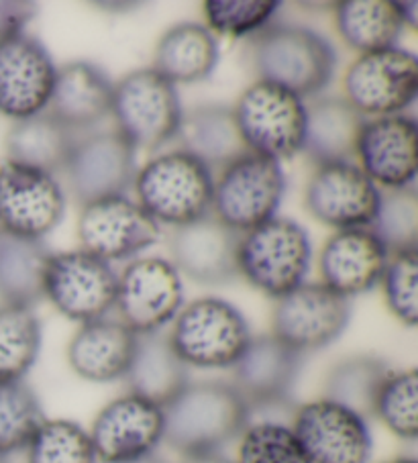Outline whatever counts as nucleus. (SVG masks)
<instances>
[{"label":"nucleus","instance_id":"nucleus-1","mask_svg":"<svg viewBox=\"0 0 418 463\" xmlns=\"http://www.w3.org/2000/svg\"><path fill=\"white\" fill-rule=\"evenodd\" d=\"M164 443L182 458L221 453L241 437L252 412L231 382H190L164 409Z\"/></svg>","mask_w":418,"mask_h":463},{"label":"nucleus","instance_id":"nucleus-2","mask_svg":"<svg viewBox=\"0 0 418 463\" xmlns=\"http://www.w3.org/2000/svg\"><path fill=\"white\" fill-rule=\"evenodd\" d=\"M213 188V172L182 149L151 157L133 182L137 204L157 225L174 229L211 214Z\"/></svg>","mask_w":418,"mask_h":463},{"label":"nucleus","instance_id":"nucleus-3","mask_svg":"<svg viewBox=\"0 0 418 463\" xmlns=\"http://www.w3.org/2000/svg\"><path fill=\"white\" fill-rule=\"evenodd\" d=\"M252 61L260 80L282 86L304 100L317 97L331 84L339 58L335 47L317 31L276 25L255 35Z\"/></svg>","mask_w":418,"mask_h":463},{"label":"nucleus","instance_id":"nucleus-4","mask_svg":"<svg viewBox=\"0 0 418 463\" xmlns=\"http://www.w3.org/2000/svg\"><path fill=\"white\" fill-rule=\"evenodd\" d=\"M312 245L307 229L292 219L273 217L241 235L239 276L270 298H282L307 280Z\"/></svg>","mask_w":418,"mask_h":463},{"label":"nucleus","instance_id":"nucleus-5","mask_svg":"<svg viewBox=\"0 0 418 463\" xmlns=\"http://www.w3.org/2000/svg\"><path fill=\"white\" fill-rule=\"evenodd\" d=\"M167 337L188 367L231 370L253 335L237 307L223 298L204 297L180 308Z\"/></svg>","mask_w":418,"mask_h":463},{"label":"nucleus","instance_id":"nucleus-6","mask_svg":"<svg viewBox=\"0 0 418 463\" xmlns=\"http://www.w3.org/2000/svg\"><path fill=\"white\" fill-rule=\"evenodd\" d=\"M178 88L154 68L128 71L112 84L110 117L117 129L139 151H156L178 135L182 123Z\"/></svg>","mask_w":418,"mask_h":463},{"label":"nucleus","instance_id":"nucleus-7","mask_svg":"<svg viewBox=\"0 0 418 463\" xmlns=\"http://www.w3.org/2000/svg\"><path fill=\"white\" fill-rule=\"evenodd\" d=\"M284 193L282 162L245 151L214 180L211 214L235 233L245 235L276 217Z\"/></svg>","mask_w":418,"mask_h":463},{"label":"nucleus","instance_id":"nucleus-8","mask_svg":"<svg viewBox=\"0 0 418 463\" xmlns=\"http://www.w3.org/2000/svg\"><path fill=\"white\" fill-rule=\"evenodd\" d=\"M243 146L252 154L282 162L302 154L307 105L286 88L255 80L233 107Z\"/></svg>","mask_w":418,"mask_h":463},{"label":"nucleus","instance_id":"nucleus-9","mask_svg":"<svg viewBox=\"0 0 418 463\" xmlns=\"http://www.w3.org/2000/svg\"><path fill=\"white\" fill-rule=\"evenodd\" d=\"M345 100L361 117L404 115L418 94V60L402 47L361 53L343 76Z\"/></svg>","mask_w":418,"mask_h":463},{"label":"nucleus","instance_id":"nucleus-10","mask_svg":"<svg viewBox=\"0 0 418 463\" xmlns=\"http://www.w3.org/2000/svg\"><path fill=\"white\" fill-rule=\"evenodd\" d=\"M117 274L109 261L84 250L52 253L43 276V300L80 325L115 308Z\"/></svg>","mask_w":418,"mask_h":463},{"label":"nucleus","instance_id":"nucleus-11","mask_svg":"<svg viewBox=\"0 0 418 463\" xmlns=\"http://www.w3.org/2000/svg\"><path fill=\"white\" fill-rule=\"evenodd\" d=\"M184 307V284L170 260H133L117 276L119 321L135 335L159 333Z\"/></svg>","mask_w":418,"mask_h":463},{"label":"nucleus","instance_id":"nucleus-12","mask_svg":"<svg viewBox=\"0 0 418 463\" xmlns=\"http://www.w3.org/2000/svg\"><path fill=\"white\" fill-rule=\"evenodd\" d=\"M351 321V305L320 282H304L278 298L271 313V335L296 354L325 349L341 337Z\"/></svg>","mask_w":418,"mask_h":463},{"label":"nucleus","instance_id":"nucleus-13","mask_svg":"<svg viewBox=\"0 0 418 463\" xmlns=\"http://www.w3.org/2000/svg\"><path fill=\"white\" fill-rule=\"evenodd\" d=\"M66 214V193L55 175L5 162L0 165V233L43 241Z\"/></svg>","mask_w":418,"mask_h":463},{"label":"nucleus","instance_id":"nucleus-14","mask_svg":"<svg viewBox=\"0 0 418 463\" xmlns=\"http://www.w3.org/2000/svg\"><path fill=\"white\" fill-rule=\"evenodd\" d=\"M290 429L310 463L372 461L374 437L369 422L328 398L296 406Z\"/></svg>","mask_w":418,"mask_h":463},{"label":"nucleus","instance_id":"nucleus-15","mask_svg":"<svg viewBox=\"0 0 418 463\" xmlns=\"http://www.w3.org/2000/svg\"><path fill=\"white\" fill-rule=\"evenodd\" d=\"M76 233L82 250L104 261L131 260L159 241L162 229L127 194L88 203L80 209Z\"/></svg>","mask_w":418,"mask_h":463},{"label":"nucleus","instance_id":"nucleus-16","mask_svg":"<svg viewBox=\"0 0 418 463\" xmlns=\"http://www.w3.org/2000/svg\"><path fill=\"white\" fill-rule=\"evenodd\" d=\"M382 190L353 162L317 165L304 193L312 219L337 231L366 229L380 209Z\"/></svg>","mask_w":418,"mask_h":463},{"label":"nucleus","instance_id":"nucleus-17","mask_svg":"<svg viewBox=\"0 0 418 463\" xmlns=\"http://www.w3.org/2000/svg\"><path fill=\"white\" fill-rule=\"evenodd\" d=\"M68 188L80 206L133 188L137 149L119 131L94 133L76 141L66 167Z\"/></svg>","mask_w":418,"mask_h":463},{"label":"nucleus","instance_id":"nucleus-18","mask_svg":"<svg viewBox=\"0 0 418 463\" xmlns=\"http://www.w3.org/2000/svg\"><path fill=\"white\" fill-rule=\"evenodd\" d=\"M164 427L162 406L127 392L102 406L88 433L99 461L127 463L156 455L164 443Z\"/></svg>","mask_w":418,"mask_h":463},{"label":"nucleus","instance_id":"nucleus-19","mask_svg":"<svg viewBox=\"0 0 418 463\" xmlns=\"http://www.w3.org/2000/svg\"><path fill=\"white\" fill-rule=\"evenodd\" d=\"M53 58L37 37L0 42V115L23 121L47 110L55 82Z\"/></svg>","mask_w":418,"mask_h":463},{"label":"nucleus","instance_id":"nucleus-20","mask_svg":"<svg viewBox=\"0 0 418 463\" xmlns=\"http://www.w3.org/2000/svg\"><path fill=\"white\" fill-rule=\"evenodd\" d=\"M302 357L271 333L252 337L237 364L231 367V384L249 406V412L278 409L290 402Z\"/></svg>","mask_w":418,"mask_h":463},{"label":"nucleus","instance_id":"nucleus-21","mask_svg":"<svg viewBox=\"0 0 418 463\" xmlns=\"http://www.w3.org/2000/svg\"><path fill=\"white\" fill-rule=\"evenodd\" d=\"M416 121L408 115L366 118L357 135L359 167L377 188H413L416 180Z\"/></svg>","mask_w":418,"mask_h":463},{"label":"nucleus","instance_id":"nucleus-22","mask_svg":"<svg viewBox=\"0 0 418 463\" xmlns=\"http://www.w3.org/2000/svg\"><path fill=\"white\" fill-rule=\"evenodd\" d=\"M241 235L206 214L176 227L170 237L172 263L180 276L203 286H223L239 276L237 251Z\"/></svg>","mask_w":418,"mask_h":463},{"label":"nucleus","instance_id":"nucleus-23","mask_svg":"<svg viewBox=\"0 0 418 463\" xmlns=\"http://www.w3.org/2000/svg\"><path fill=\"white\" fill-rule=\"evenodd\" d=\"M388 260L390 251L369 227L337 231L318 255L320 284L349 300L380 284Z\"/></svg>","mask_w":418,"mask_h":463},{"label":"nucleus","instance_id":"nucleus-24","mask_svg":"<svg viewBox=\"0 0 418 463\" xmlns=\"http://www.w3.org/2000/svg\"><path fill=\"white\" fill-rule=\"evenodd\" d=\"M137 337L119 318H96L80 325L68 345L71 372L86 382L109 384L125 380L135 355Z\"/></svg>","mask_w":418,"mask_h":463},{"label":"nucleus","instance_id":"nucleus-25","mask_svg":"<svg viewBox=\"0 0 418 463\" xmlns=\"http://www.w3.org/2000/svg\"><path fill=\"white\" fill-rule=\"evenodd\" d=\"M112 82L90 61H70L55 71L47 113L68 129H88L110 117Z\"/></svg>","mask_w":418,"mask_h":463},{"label":"nucleus","instance_id":"nucleus-26","mask_svg":"<svg viewBox=\"0 0 418 463\" xmlns=\"http://www.w3.org/2000/svg\"><path fill=\"white\" fill-rule=\"evenodd\" d=\"M125 382L128 392L166 409L190 384V367L176 354L166 333L139 335Z\"/></svg>","mask_w":418,"mask_h":463},{"label":"nucleus","instance_id":"nucleus-27","mask_svg":"<svg viewBox=\"0 0 418 463\" xmlns=\"http://www.w3.org/2000/svg\"><path fill=\"white\" fill-rule=\"evenodd\" d=\"M366 118L339 97L318 99L307 107L302 154L315 165L351 162Z\"/></svg>","mask_w":418,"mask_h":463},{"label":"nucleus","instance_id":"nucleus-28","mask_svg":"<svg viewBox=\"0 0 418 463\" xmlns=\"http://www.w3.org/2000/svg\"><path fill=\"white\" fill-rule=\"evenodd\" d=\"M176 139L178 149L196 157L211 172L224 170L247 151L233 109L223 105H204L184 113Z\"/></svg>","mask_w":418,"mask_h":463},{"label":"nucleus","instance_id":"nucleus-29","mask_svg":"<svg viewBox=\"0 0 418 463\" xmlns=\"http://www.w3.org/2000/svg\"><path fill=\"white\" fill-rule=\"evenodd\" d=\"M219 58V42L211 31L198 23H180L159 37L151 68L174 86L196 84L211 78Z\"/></svg>","mask_w":418,"mask_h":463},{"label":"nucleus","instance_id":"nucleus-30","mask_svg":"<svg viewBox=\"0 0 418 463\" xmlns=\"http://www.w3.org/2000/svg\"><path fill=\"white\" fill-rule=\"evenodd\" d=\"M76 141L74 131L43 110L35 117L14 121L5 139L9 156L6 162L55 175L63 172Z\"/></svg>","mask_w":418,"mask_h":463},{"label":"nucleus","instance_id":"nucleus-31","mask_svg":"<svg viewBox=\"0 0 418 463\" xmlns=\"http://www.w3.org/2000/svg\"><path fill=\"white\" fill-rule=\"evenodd\" d=\"M337 33L347 47L374 53L398 47L404 33L400 6L392 0H343L335 5Z\"/></svg>","mask_w":418,"mask_h":463},{"label":"nucleus","instance_id":"nucleus-32","mask_svg":"<svg viewBox=\"0 0 418 463\" xmlns=\"http://www.w3.org/2000/svg\"><path fill=\"white\" fill-rule=\"evenodd\" d=\"M50 255L43 241L0 233V302L35 308L43 300Z\"/></svg>","mask_w":418,"mask_h":463},{"label":"nucleus","instance_id":"nucleus-33","mask_svg":"<svg viewBox=\"0 0 418 463\" xmlns=\"http://www.w3.org/2000/svg\"><path fill=\"white\" fill-rule=\"evenodd\" d=\"M392 370L375 355H353L331 367L325 380V396L366 420L374 419L377 392Z\"/></svg>","mask_w":418,"mask_h":463},{"label":"nucleus","instance_id":"nucleus-34","mask_svg":"<svg viewBox=\"0 0 418 463\" xmlns=\"http://www.w3.org/2000/svg\"><path fill=\"white\" fill-rule=\"evenodd\" d=\"M42 351V321L35 308L0 305V382L25 380Z\"/></svg>","mask_w":418,"mask_h":463},{"label":"nucleus","instance_id":"nucleus-35","mask_svg":"<svg viewBox=\"0 0 418 463\" xmlns=\"http://www.w3.org/2000/svg\"><path fill=\"white\" fill-rule=\"evenodd\" d=\"M45 420L39 396L25 380L0 382V458L25 451Z\"/></svg>","mask_w":418,"mask_h":463},{"label":"nucleus","instance_id":"nucleus-36","mask_svg":"<svg viewBox=\"0 0 418 463\" xmlns=\"http://www.w3.org/2000/svg\"><path fill=\"white\" fill-rule=\"evenodd\" d=\"M377 419L400 441L418 437V373L416 370L390 372L374 404Z\"/></svg>","mask_w":418,"mask_h":463},{"label":"nucleus","instance_id":"nucleus-37","mask_svg":"<svg viewBox=\"0 0 418 463\" xmlns=\"http://www.w3.org/2000/svg\"><path fill=\"white\" fill-rule=\"evenodd\" d=\"M27 463H99L90 433L74 420H45L27 445Z\"/></svg>","mask_w":418,"mask_h":463},{"label":"nucleus","instance_id":"nucleus-38","mask_svg":"<svg viewBox=\"0 0 418 463\" xmlns=\"http://www.w3.org/2000/svg\"><path fill=\"white\" fill-rule=\"evenodd\" d=\"M235 463H310L286 422H249L239 437Z\"/></svg>","mask_w":418,"mask_h":463},{"label":"nucleus","instance_id":"nucleus-39","mask_svg":"<svg viewBox=\"0 0 418 463\" xmlns=\"http://www.w3.org/2000/svg\"><path fill=\"white\" fill-rule=\"evenodd\" d=\"M369 229L380 237L390 253L416 250L418 196L414 186L382 193L380 209Z\"/></svg>","mask_w":418,"mask_h":463},{"label":"nucleus","instance_id":"nucleus-40","mask_svg":"<svg viewBox=\"0 0 418 463\" xmlns=\"http://www.w3.org/2000/svg\"><path fill=\"white\" fill-rule=\"evenodd\" d=\"M208 31L229 37L257 35L278 14L276 0H208L203 5Z\"/></svg>","mask_w":418,"mask_h":463},{"label":"nucleus","instance_id":"nucleus-41","mask_svg":"<svg viewBox=\"0 0 418 463\" xmlns=\"http://www.w3.org/2000/svg\"><path fill=\"white\" fill-rule=\"evenodd\" d=\"M384 302L390 315L404 326H416L418 321V250L390 253L388 266L382 274Z\"/></svg>","mask_w":418,"mask_h":463},{"label":"nucleus","instance_id":"nucleus-42","mask_svg":"<svg viewBox=\"0 0 418 463\" xmlns=\"http://www.w3.org/2000/svg\"><path fill=\"white\" fill-rule=\"evenodd\" d=\"M33 3H21V0H0V42L25 33V27L35 17Z\"/></svg>","mask_w":418,"mask_h":463},{"label":"nucleus","instance_id":"nucleus-43","mask_svg":"<svg viewBox=\"0 0 418 463\" xmlns=\"http://www.w3.org/2000/svg\"><path fill=\"white\" fill-rule=\"evenodd\" d=\"M398 6H400V14H402V21H404V25L410 29H416L418 5L416 3H398Z\"/></svg>","mask_w":418,"mask_h":463},{"label":"nucleus","instance_id":"nucleus-44","mask_svg":"<svg viewBox=\"0 0 418 463\" xmlns=\"http://www.w3.org/2000/svg\"><path fill=\"white\" fill-rule=\"evenodd\" d=\"M182 463H235L223 453H211V455H196V458H184Z\"/></svg>","mask_w":418,"mask_h":463},{"label":"nucleus","instance_id":"nucleus-45","mask_svg":"<svg viewBox=\"0 0 418 463\" xmlns=\"http://www.w3.org/2000/svg\"><path fill=\"white\" fill-rule=\"evenodd\" d=\"M380 463H418L414 458H408V455H398V458H392V459H385Z\"/></svg>","mask_w":418,"mask_h":463},{"label":"nucleus","instance_id":"nucleus-46","mask_svg":"<svg viewBox=\"0 0 418 463\" xmlns=\"http://www.w3.org/2000/svg\"><path fill=\"white\" fill-rule=\"evenodd\" d=\"M127 463H167L162 458H157V455H149V458H143V459H137V461H127Z\"/></svg>","mask_w":418,"mask_h":463},{"label":"nucleus","instance_id":"nucleus-47","mask_svg":"<svg viewBox=\"0 0 418 463\" xmlns=\"http://www.w3.org/2000/svg\"><path fill=\"white\" fill-rule=\"evenodd\" d=\"M0 463H11L9 458H0Z\"/></svg>","mask_w":418,"mask_h":463}]
</instances>
